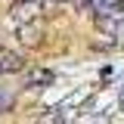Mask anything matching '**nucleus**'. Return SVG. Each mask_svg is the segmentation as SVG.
<instances>
[{"instance_id": "1", "label": "nucleus", "mask_w": 124, "mask_h": 124, "mask_svg": "<svg viewBox=\"0 0 124 124\" xmlns=\"http://www.w3.org/2000/svg\"><path fill=\"white\" fill-rule=\"evenodd\" d=\"M90 3H93V6H96L102 16H118V13H121V3H124V0H90Z\"/></svg>"}, {"instance_id": "2", "label": "nucleus", "mask_w": 124, "mask_h": 124, "mask_svg": "<svg viewBox=\"0 0 124 124\" xmlns=\"http://www.w3.org/2000/svg\"><path fill=\"white\" fill-rule=\"evenodd\" d=\"M121 102H124V90H121Z\"/></svg>"}]
</instances>
